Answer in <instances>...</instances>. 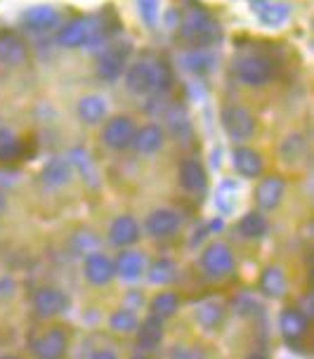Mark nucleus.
<instances>
[{"label": "nucleus", "instance_id": "30", "mask_svg": "<svg viewBox=\"0 0 314 359\" xmlns=\"http://www.w3.org/2000/svg\"><path fill=\"white\" fill-rule=\"evenodd\" d=\"M146 274H149L151 284H168V281L175 279L177 267H175V262L168 258H158L156 262H151V267Z\"/></svg>", "mask_w": 314, "mask_h": 359}, {"label": "nucleus", "instance_id": "39", "mask_svg": "<svg viewBox=\"0 0 314 359\" xmlns=\"http://www.w3.org/2000/svg\"><path fill=\"white\" fill-rule=\"evenodd\" d=\"M90 359H118V357L114 355L111 350H97V352H95V355L90 357Z\"/></svg>", "mask_w": 314, "mask_h": 359}, {"label": "nucleus", "instance_id": "12", "mask_svg": "<svg viewBox=\"0 0 314 359\" xmlns=\"http://www.w3.org/2000/svg\"><path fill=\"white\" fill-rule=\"evenodd\" d=\"M279 329L288 343H300L307 336V331H310V319L298 307H286L279 317Z\"/></svg>", "mask_w": 314, "mask_h": 359}, {"label": "nucleus", "instance_id": "14", "mask_svg": "<svg viewBox=\"0 0 314 359\" xmlns=\"http://www.w3.org/2000/svg\"><path fill=\"white\" fill-rule=\"evenodd\" d=\"M284 180L279 175H269L260 180V184L255 187V203L260 210H274L284 198Z\"/></svg>", "mask_w": 314, "mask_h": 359}, {"label": "nucleus", "instance_id": "18", "mask_svg": "<svg viewBox=\"0 0 314 359\" xmlns=\"http://www.w3.org/2000/svg\"><path fill=\"white\" fill-rule=\"evenodd\" d=\"M57 22H60V15H57V10L50 8V5H36V8H29L22 15V24L29 31H36V34L38 31L55 29Z\"/></svg>", "mask_w": 314, "mask_h": 359}, {"label": "nucleus", "instance_id": "8", "mask_svg": "<svg viewBox=\"0 0 314 359\" xmlns=\"http://www.w3.org/2000/svg\"><path fill=\"white\" fill-rule=\"evenodd\" d=\"M222 126L232 140H248L255 133V118L239 104H232L222 111Z\"/></svg>", "mask_w": 314, "mask_h": 359}, {"label": "nucleus", "instance_id": "37", "mask_svg": "<svg viewBox=\"0 0 314 359\" xmlns=\"http://www.w3.org/2000/svg\"><path fill=\"white\" fill-rule=\"evenodd\" d=\"M139 5V15L146 24H156V17H158V8H161V3L158 0H137Z\"/></svg>", "mask_w": 314, "mask_h": 359}, {"label": "nucleus", "instance_id": "4", "mask_svg": "<svg viewBox=\"0 0 314 359\" xmlns=\"http://www.w3.org/2000/svg\"><path fill=\"white\" fill-rule=\"evenodd\" d=\"M234 74L243 86H251V88H260L272 79L274 74V64L267 60V57L260 55H248L243 57L234 64Z\"/></svg>", "mask_w": 314, "mask_h": 359}, {"label": "nucleus", "instance_id": "23", "mask_svg": "<svg viewBox=\"0 0 314 359\" xmlns=\"http://www.w3.org/2000/svg\"><path fill=\"white\" fill-rule=\"evenodd\" d=\"M163 144V130L158 126H142L139 130H135V137H132V144L139 154H153L158 151Z\"/></svg>", "mask_w": 314, "mask_h": 359}, {"label": "nucleus", "instance_id": "17", "mask_svg": "<svg viewBox=\"0 0 314 359\" xmlns=\"http://www.w3.org/2000/svg\"><path fill=\"white\" fill-rule=\"evenodd\" d=\"M224 314H227V307H224L222 300L206 298V300H201V303L196 305L194 319H196V324L203 326L206 331H213L224 322Z\"/></svg>", "mask_w": 314, "mask_h": 359}, {"label": "nucleus", "instance_id": "9", "mask_svg": "<svg viewBox=\"0 0 314 359\" xmlns=\"http://www.w3.org/2000/svg\"><path fill=\"white\" fill-rule=\"evenodd\" d=\"M128 55H130V48L123 43L111 45L104 53L100 55L97 60V76L102 81H116L123 69L128 67Z\"/></svg>", "mask_w": 314, "mask_h": 359}, {"label": "nucleus", "instance_id": "6", "mask_svg": "<svg viewBox=\"0 0 314 359\" xmlns=\"http://www.w3.org/2000/svg\"><path fill=\"white\" fill-rule=\"evenodd\" d=\"M31 307H34L36 317L41 319H50L57 317V314L67 312L69 307V298L62 288L57 286H41L34 291V298H31Z\"/></svg>", "mask_w": 314, "mask_h": 359}, {"label": "nucleus", "instance_id": "10", "mask_svg": "<svg viewBox=\"0 0 314 359\" xmlns=\"http://www.w3.org/2000/svg\"><path fill=\"white\" fill-rule=\"evenodd\" d=\"M144 229L153 239H168L179 229V213L172 208H156L146 215Z\"/></svg>", "mask_w": 314, "mask_h": 359}, {"label": "nucleus", "instance_id": "41", "mask_svg": "<svg viewBox=\"0 0 314 359\" xmlns=\"http://www.w3.org/2000/svg\"><path fill=\"white\" fill-rule=\"evenodd\" d=\"M130 359H146L144 355H135V357H130Z\"/></svg>", "mask_w": 314, "mask_h": 359}, {"label": "nucleus", "instance_id": "25", "mask_svg": "<svg viewBox=\"0 0 314 359\" xmlns=\"http://www.w3.org/2000/svg\"><path fill=\"white\" fill-rule=\"evenodd\" d=\"M107 109L109 104L104 97H100V95H86V97L78 102V118L83 123L95 126L107 116Z\"/></svg>", "mask_w": 314, "mask_h": 359}, {"label": "nucleus", "instance_id": "32", "mask_svg": "<svg viewBox=\"0 0 314 359\" xmlns=\"http://www.w3.org/2000/svg\"><path fill=\"white\" fill-rule=\"evenodd\" d=\"M232 307H234V312L239 314V317H255V314L260 312L258 298H255L253 293H248V291L239 293V296L232 300Z\"/></svg>", "mask_w": 314, "mask_h": 359}, {"label": "nucleus", "instance_id": "21", "mask_svg": "<svg viewBox=\"0 0 314 359\" xmlns=\"http://www.w3.org/2000/svg\"><path fill=\"white\" fill-rule=\"evenodd\" d=\"M69 177H71V161H67V158H53L41 170V182L50 189L67 184Z\"/></svg>", "mask_w": 314, "mask_h": 359}, {"label": "nucleus", "instance_id": "27", "mask_svg": "<svg viewBox=\"0 0 314 359\" xmlns=\"http://www.w3.org/2000/svg\"><path fill=\"white\" fill-rule=\"evenodd\" d=\"M267 229H269L267 217L260 210H251V213H246L239 220V232L246 239H260V236L267 234Z\"/></svg>", "mask_w": 314, "mask_h": 359}, {"label": "nucleus", "instance_id": "43", "mask_svg": "<svg viewBox=\"0 0 314 359\" xmlns=\"http://www.w3.org/2000/svg\"><path fill=\"white\" fill-rule=\"evenodd\" d=\"M255 3H262V0H255Z\"/></svg>", "mask_w": 314, "mask_h": 359}, {"label": "nucleus", "instance_id": "34", "mask_svg": "<svg viewBox=\"0 0 314 359\" xmlns=\"http://www.w3.org/2000/svg\"><path fill=\"white\" fill-rule=\"evenodd\" d=\"M281 154H284L286 163H296L300 161V156L305 154V140L300 135H288L286 142L281 144Z\"/></svg>", "mask_w": 314, "mask_h": 359}, {"label": "nucleus", "instance_id": "20", "mask_svg": "<svg viewBox=\"0 0 314 359\" xmlns=\"http://www.w3.org/2000/svg\"><path fill=\"white\" fill-rule=\"evenodd\" d=\"M24 57H27L24 43L15 34H10V31H0V64L17 67V64L24 62Z\"/></svg>", "mask_w": 314, "mask_h": 359}, {"label": "nucleus", "instance_id": "35", "mask_svg": "<svg viewBox=\"0 0 314 359\" xmlns=\"http://www.w3.org/2000/svg\"><path fill=\"white\" fill-rule=\"evenodd\" d=\"M236 194H239V189H236L232 182H224L222 187L217 189V208H220L222 213H229L236 203Z\"/></svg>", "mask_w": 314, "mask_h": 359}, {"label": "nucleus", "instance_id": "2", "mask_svg": "<svg viewBox=\"0 0 314 359\" xmlns=\"http://www.w3.org/2000/svg\"><path fill=\"white\" fill-rule=\"evenodd\" d=\"M217 36H220V31L203 10H191L189 15H184V22L179 27V38L182 41L196 45V48H203V45L213 43Z\"/></svg>", "mask_w": 314, "mask_h": 359}, {"label": "nucleus", "instance_id": "19", "mask_svg": "<svg viewBox=\"0 0 314 359\" xmlns=\"http://www.w3.org/2000/svg\"><path fill=\"white\" fill-rule=\"evenodd\" d=\"M114 274L125 281H135L144 274V258L142 253L135 251H121L118 258L114 260Z\"/></svg>", "mask_w": 314, "mask_h": 359}, {"label": "nucleus", "instance_id": "28", "mask_svg": "<svg viewBox=\"0 0 314 359\" xmlns=\"http://www.w3.org/2000/svg\"><path fill=\"white\" fill-rule=\"evenodd\" d=\"M288 15H291V8L286 3H262L258 8L260 22L267 24V27H279V24L286 22Z\"/></svg>", "mask_w": 314, "mask_h": 359}, {"label": "nucleus", "instance_id": "3", "mask_svg": "<svg viewBox=\"0 0 314 359\" xmlns=\"http://www.w3.org/2000/svg\"><path fill=\"white\" fill-rule=\"evenodd\" d=\"M100 36H102V31L93 17H78V19H74V22H69L67 27L60 29L57 43H60L62 48H81V45L95 43Z\"/></svg>", "mask_w": 314, "mask_h": 359}, {"label": "nucleus", "instance_id": "38", "mask_svg": "<svg viewBox=\"0 0 314 359\" xmlns=\"http://www.w3.org/2000/svg\"><path fill=\"white\" fill-rule=\"evenodd\" d=\"M168 359H203V352L191 348V345H177V348H172Z\"/></svg>", "mask_w": 314, "mask_h": 359}, {"label": "nucleus", "instance_id": "1", "mask_svg": "<svg viewBox=\"0 0 314 359\" xmlns=\"http://www.w3.org/2000/svg\"><path fill=\"white\" fill-rule=\"evenodd\" d=\"M29 348L36 359H64L69 350V333L64 326H48L31 336Z\"/></svg>", "mask_w": 314, "mask_h": 359}, {"label": "nucleus", "instance_id": "29", "mask_svg": "<svg viewBox=\"0 0 314 359\" xmlns=\"http://www.w3.org/2000/svg\"><path fill=\"white\" fill-rule=\"evenodd\" d=\"M177 307H179V298H177V293H172V291H163V293H158V296L151 300L149 310H151L153 317H158V319H170L172 314L177 312Z\"/></svg>", "mask_w": 314, "mask_h": 359}, {"label": "nucleus", "instance_id": "7", "mask_svg": "<svg viewBox=\"0 0 314 359\" xmlns=\"http://www.w3.org/2000/svg\"><path fill=\"white\" fill-rule=\"evenodd\" d=\"M135 130H137V128H135L132 118L114 116L104 126V133H102V142H104L109 149H114V151H123V149H128V147L132 144Z\"/></svg>", "mask_w": 314, "mask_h": 359}, {"label": "nucleus", "instance_id": "16", "mask_svg": "<svg viewBox=\"0 0 314 359\" xmlns=\"http://www.w3.org/2000/svg\"><path fill=\"white\" fill-rule=\"evenodd\" d=\"M137 239H139V224L130 215L116 217V220L111 222V227H109V241L118 248L132 246V243H137Z\"/></svg>", "mask_w": 314, "mask_h": 359}, {"label": "nucleus", "instance_id": "24", "mask_svg": "<svg viewBox=\"0 0 314 359\" xmlns=\"http://www.w3.org/2000/svg\"><path fill=\"white\" fill-rule=\"evenodd\" d=\"M234 168L241 172L243 177H258L262 172V158L258 151L248 149V147H236L234 154Z\"/></svg>", "mask_w": 314, "mask_h": 359}, {"label": "nucleus", "instance_id": "42", "mask_svg": "<svg viewBox=\"0 0 314 359\" xmlns=\"http://www.w3.org/2000/svg\"><path fill=\"white\" fill-rule=\"evenodd\" d=\"M0 359H17V357H12V355H5V357H0Z\"/></svg>", "mask_w": 314, "mask_h": 359}, {"label": "nucleus", "instance_id": "31", "mask_svg": "<svg viewBox=\"0 0 314 359\" xmlns=\"http://www.w3.org/2000/svg\"><path fill=\"white\" fill-rule=\"evenodd\" d=\"M22 154V142L15 137V133L0 128V161H15Z\"/></svg>", "mask_w": 314, "mask_h": 359}, {"label": "nucleus", "instance_id": "36", "mask_svg": "<svg viewBox=\"0 0 314 359\" xmlns=\"http://www.w3.org/2000/svg\"><path fill=\"white\" fill-rule=\"evenodd\" d=\"M170 86V69L163 62H153V93L168 90Z\"/></svg>", "mask_w": 314, "mask_h": 359}, {"label": "nucleus", "instance_id": "11", "mask_svg": "<svg viewBox=\"0 0 314 359\" xmlns=\"http://www.w3.org/2000/svg\"><path fill=\"white\" fill-rule=\"evenodd\" d=\"M83 277H86L93 286L109 284L116 274H114V260L104 253H88L86 262H83Z\"/></svg>", "mask_w": 314, "mask_h": 359}, {"label": "nucleus", "instance_id": "15", "mask_svg": "<svg viewBox=\"0 0 314 359\" xmlns=\"http://www.w3.org/2000/svg\"><path fill=\"white\" fill-rule=\"evenodd\" d=\"M135 331H137V338H135L137 350L151 352V350H156L158 345H161V341H163V319L149 314L142 324H137V329H135Z\"/></svg>", "mask_w": 314, "mask_h": 359}, {"label": "nucleus", "instance_id": "13", "mask_svg": "<svg viewBox=\"0 0 314 359\" xmlns=\"http://www.w3.org/2000/svg\"><path fill=\"white\" fill-rule=\"evenodd\" d=\"M125 86L135 95L153 93V62H135L125 72Z\"/></svg>", "mask_w": 314, "mask_h": 359}, {"label": "nucleus", "instance_id": "26", "mask_svg": "<svg viewBox=\"0 0 314 359\" xmlns=\"http://www.w3.org/2000/svg\"><path fill=\"white\" fill-rule=\"evenodd\" d=\"M286 291V277L281 267H265L260 274V293L267 298H281Z\"/></svg>", "mask_w": 314, "mask_h": 359}, {"label": "nucleus", "instance_id": "5", "mask_svg": "<svg viewBox=\"0 0 314 359\" xmlns=\"http://www.w3.org/2000/svg\"><path fill=\"white\" fill-rule=\"evenodd\" d=\"M201 267H203V272H206L208 277H213V279L227 277V274L234 269L232 248H229L227 243H222V241L208 243V246L203 248V253H201Z\"/></svg>", "mask_w": 314, "mask_h": 359}, {"label": "nucleus", "instance_id": "33", "mask_svg": "<svg viewBox=\"0 0 314 359\" xmlns=\"http://www.w3.org/2000/svg\"><path fill=\"white\" fill-rule=\"evenodd\" d=\"M109 324H111V329L114 331H118V333H130L137 329V317H135V312L132 310H116L111 314V319H109Z\"/></svg>", "mask_w": 314, "mask_h": 359}, {"label": "nucleus", "instance_id": "22", "mask_svg": "<svg viewBox=\"0 0 314 359\" xmlns=\"http://www.w3.org/2000/svg\"><path fill=\"white\" fill-rule=\"evenodd\" d=\"M177 177H179V184L187 191H201L206 187V170H203V165L194 161V158H184L177 170Z\"/></svg>", "mask_w": 314, "mask_h": 359}, {"label": "nucleus", "instance_id": "40", "mask_svg": "<svg viewBox=\"0 0 314 359\" xmlns=\"http://www.w3.org/2000/svg\"><path fill=\"white\" fill-rule=\"evenodd\" d=\"M246 359H267L265 355H258V352H255V355H248Z\"/></svg>", "mask_w": 314, "mask_h": 359}]
</instances>
